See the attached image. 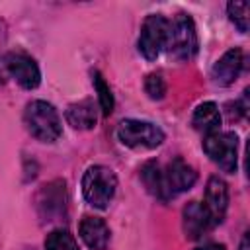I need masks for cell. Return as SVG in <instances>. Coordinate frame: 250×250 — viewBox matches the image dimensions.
Masks as SVG:
<instances>
[{"mask_svg":"<svg viewBox=\"0 0 250 250\" xmlns=\"http://www.w3.org/2000/svg\"><path fill=\"white\" fill-rule=\"evenodd\" d=\"M45 250H78V244H76L74 236L68 230L57 229V230H51L47 234Z\"/></svg>","mask_w":250,"mask_h":250,"instance_id":"17","label":"cell"},{"mask_svg":"<svg viewBox=\"0 0 250 250\" xmlns=\"http://www.w3.org/2000/svg\"><path fill=\"white\" fill-rule=\"evenodd\" d=\"M205 154L223 170V172H236L238 166V139L234 133H213L205 135L203 139Z\"/></svg>","mask_w":250,"mask_h":250,"instance_id":"4","label":"cell"},{"mask_svg":"<svg viewBox=\"0 0 250 250\" xmlns=\"http://www.w3.org/2000/svg\"><path fill=\"white\" fill-rule=\"evenodd\" d=\"M78 234L82 242L92 250H105L109 244V227L100 217L86 215L78 225Z\"/></svg>","mask_w":250,"mask_h":250,"instance_id":"12","label":"cell"},{"mask_svg":"<svg viewBox=\"0 0 250 250\" xmlns=\"http://www.w3.org/2000/svg\"><path fill=\"white\" fill-rule=\"evenodd\" d=\"M115 188H117V178L113 170L98 164V166H90L84 172L82 193L92 207L105 209L115 195Z\"/></svg>","mask_w":250,"mask_h":250,"instance_id":"2","label":"cell"},{"mask_svg":"<svg viewBox=\"0 0 250 250\" xmlns=\"http://www.w3.org/2000/svg\"><path fill=\"white\" fill-rule=\"evenodd\" d=\"M64 201H66V191H64V182H53L49 186H43L39 193V207L45 209L47 217H57L64 211Z\"/></svg>","mask_w":250,"mask_h":250,"instance_id":"14","label":"cell"},{"mask_svg":"<svg viewBox=\"0 0 250 250\" xmlns=\"http://www.w3.org/2000/svg\"><path fill=\"white\" fill-rule=\"evenodd\" d=\"M240 250H248V232L242 234V240H240Z\"/></svg>","mask_w":250,"mask_h":250,"instance_id":"22","label":"cell"},{"mask_svg":"<svg viewBox=\"0 0 250 250\" xmlns=\"http://www.w3.org/2000/svg\"><path fill=\"white\" fill-rule=\"evenodd\" d=\"M182 225H184V232L188 238L195 240L201 238L209 229H213L211 217L207 213V209L203 207V203L199 201H189L184 211H182Z\"/></svg>","mask_w":250,"mask_h":250,"instance_id":"10","label":"cell"},{"mask_svg":"<svg viewBox=\"0 0 250 250\" xmlns=\"http://www.w3.org/2000/svg\"><path fill=\"white\" fill-rule=\"evenodd\" d=\"M117 139L131 148H156L164 141V133L160 127L148 121L125 119L117 127Z\"/></svg>","mask_w":250,"mask_h":250,"instance_id":"5","label":"cell"},{"mask_svg":"<svg viewBox=\"0 0 250 250\" xmlns=\"http://www.w3.org/2000/svg\"><path fill=\"white\" fill-rule=\"evenodd\" d=\"M141 178H143V184L146 186V189L154 197H158L160 201H168L166 188H164V176H162V170H160L158 162H154V160L146 162L141 168Z\"/></svg>","mask_w":250,"mask_h":250,"instance_id":"16","label":"cell"},{"mask_svg":"<svg viewBox=\"0 0 250 250\" xmlns=\"http://www.w3.org/2000/svg\"><path fill=\"white\" fill-rule=\"evenodd\" d=\"M203 207L207 209L213 227L221 225L225 215H227V207H229V189L227 184L219 178V176H211L205 188V201Z\"/></svg>","mask_w":250,"mask_h":250,"instance_id":"9","label":"cell"},{"mask_svg":"<svg viewBox=\"0 0 250 250\" xmlns=\"http://www.w3.org/2000/svg\"><path fill=\"white\" fill-rule=\"evenodd\" d=\"M191 125H193V129H197L199 133H205V135L217 133L221 127V113H219L217 104H213V102L199 104L193 111Z\"/></svg>","mask_w":250,"mask_h":250,"instance_id":"13","label":"cell"},{"mask_svg":"<svg viewBox=\"0 0 250 250\" xmlns=\"http://www.w3.org/2000/svg\"><path fill=\"white\" fill-rule=\"evenodd\" d=\"M166 33H168V20L158 14L148 16L141 27V35L137 43L139 53L146 61H154L166 43Z\"/></svg>","mask_w":250,"mask_h":250,"instance_id":"6","label":"cell"},{"mask_svg":"<svg viewBox=\"0 0 250 250\" xmlns=\"http://www.w3.org/2000/svg\"><path fill=\"white\" fill-rule=\"evenodd\" d=\"M92 76H94V88L98 92V102H100L102 113L104 115H109L113 111V96H111V90H109V86L105 84L104 76L98 70H94Z\"/></svg>","mask_w":250,"mask_h":250,"instance_id":"18","label":"cell"},{"mask_svg":"<svg viewBox=\"0 0 250 250\" xmlns=\"http://www.w3.org/2000/svg\"><path fill=\"white\" fill-rule=\"evenodd\" d=\"M23 123L27 131L37 141H43V143H53L62 133V125H61V117L57 109L49 102H43V100H33L25 105Z\"/></svg>","mask_w":250,"mask_h":250,"instance_id":"1","label":"cell"},{"mask_svg":"<svg viewBox=\"0 0 250 250\" xmlns=\"http://www.w3.org/2000/svg\"><path fill=\"white\" fill-rule=\"evenodd\" d=\"M164 47L178 61H189L197 53V33L189 16L178 14L172 21H168Z\"/></svg>","mask_w":250,"mask_h":250,"instance_id":"3","label":"cell"},{"mask_svg":"<svg viewBox=\"0 0 250 250\" xmlns=\"http://www.w3.org/2000/svg\"><path fill=\"white\" fill-rule=\"evenodd\" d=\"M242 70V51L229 49L211 68V78L217 86H230Z\"/></svg>","mask_w":250,"mask_h":250,"instance_id":"11","label":"cell"},{"mask_svg":"<svg viewBox=\"0 0 250 250\" xmlns=\"http://www.w3.org/2000/svg\"><path fill=\"white\" fill-rule=\"evenodd\" d=\"M195 250H227L225 244H205V246H199Z\"/></svg>","mask_w":250,"mask_h":250,"instance_id":"21","label":"cell"},{"mask_svg":"<svg viewBox=\"0 0 250 250\" xmlns=\"http://www.w3.org/2000/svg\"><path fill=\"white\" fill-rule=\"evenodd\" d=\"M145 92L148 94L150 100H162L166 94V80L162 78V74H148L145 80Z\"/></svg>","mask_w":250,"mask_h":250,"instance_id":"20","label":"cell"},{"mask_svg":"<svg viewBox=\"0 0 250 250\" xmlns=\"http://www.w3.org/2000/svg\"><path fill=\"white\" fill-rule=\"evenodd\" d=\"M162 176H164V188L168 199L176 197L182 191H188L197 180V172L180 156L168 162L166 170H162Z\"/></svg>","mask_w":250,"mask_h":250,"instance_id":"7","label":"cell"},{"mask_svg":"<svg viewBox=\"0 0 250 250\" xmlns=\"http://www.w3.org/2000/svg\"><path fill=\"white\" fill-rule=\"evenodd\" d=\"M6 68L21 88L31 90V88L39 86L41 72H39L37 62L29 55H25V53H8L6 55Z\"/></svg>","mask_w":250,"mask_h":250,"instance_id":"8","label":"cell"},{"mask_svg":"<svg viewBox=\"0 0 250 250\" xmlns=\"http://www.w3.org/2000/svg\"><path fill=\"white\" fill-rule=\"evenodd\" d=\"M96 109L90 100H82L78 104H70L66 109V121L74 129H92L96 127Z\"/></svg>","mask_w":250,"mask_h":250,"instance_id":"15","label":"cell"},{"mask_svg":"<svg viewBox=\"0 0 250 250\" xmlns=\"http://www.w3.org/2000/svg\"><path fill=\"white\" fill-rule=\"evenodd\" d=\"M248 4L246 2H229L227 4V14L229 20L238 27V31L246 33L248 31Z\"/></svg>","mask_w":250,"mask_h":250,"instance_id":"19","label":"cell"}]
</instances>
